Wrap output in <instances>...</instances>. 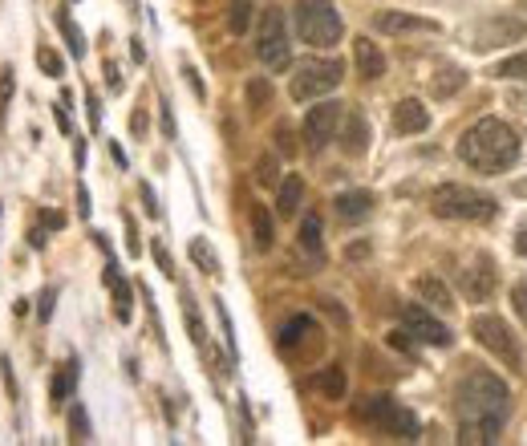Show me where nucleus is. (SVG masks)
<instances>
[{"label":"nucleus","instance_id":"obj_16","mask_svg":"<svg viewBox=\"0 0 527 446\" xmlns=\"http://www.w3.org/2000/svg\"><path fill=\"white\" fill-rule=\"evenodd\" d=\"M300 203H304V178H300V175H284L280 187H276V211H280V219L296 215Z\"/></svg>","mask_w":527,"mask_h":446},{"label":"nucleus","instance_id":"obj_41","mask_svg":"<svg viewBox=\"0 0 527 446\" xmlns=\"http://www.w3.org/2000/svg\"><path fill=\"white\" fill-rule=\"evenodd\" d=\"M86 105H89V126H102V102H97V94H86Z\"/></svg>","mask_w":527,"mask_h":446},{"label":"nucleus","instance_id":"obj_35","mask_svg":"<svg viewBox=\"0 0 527 446\" xmlns=\"http://www.w3.org/2000/svg\"><path fill=\"white\" fill-rule=\"evenodd\" d=\"M499 77H515V81H527V53H519V57H507V61L499 65Z\"/></svg>","mask_w":527,"mask_h":446},{"label":"nucleus","instance_id":"obj_34","mask_svg":"<svg viewBox=\"0 0 527 446\" xmlns=\"http://www.w3.org/2000/svg\"><path fill=\"white\" fill-rule=\"evenodd\" d=\"M491 32H495V37H523V24H515V21H495ZM491 45H495L491 37H478V49H491Z\"/></svg>","mask_w":527,"mask_h":446},{"label":"nucleus","instance_id":"obj_21","mask_svg":"<svg viewBox=\"0 0 527 446\" xmlns=\"http://www.w3.org/2000/svg\"><path fill=\"white\" fill-rule=\"evenodd\" d=\"M413 292H418L426 305H434V308H454L450 288H446L438 276H418V280H413Z\"/></svg>","mask_w":527,"mask_h":446},{"label":"nucleus","instance_id":"obj_1","mask_svg":"<svg viewBox=\"0 0 527 446\" xmlns=\"http://www.w3.org/2000/svg\"><path fill=\"white\" fill-rule=\"evenodd\" d=\"M519 134L499 118H478L467 134L459 138V159L478 175H503L519 162Z\"/></svg>","mask_w":527,"mask_h":446},{"label":"nucleus","instance_id":"obj_42","mask_svg":"<svg viewBox=\"0 0 527 446\" xmlns=\"http://www.w3.org/2000/svg\"><path fill=\"white\" fill-rule=\"evenodd\" d=\"M142 203H146V215H154V219H159V215H162L159 199H154V191H150V187H146V183H142Z\"/></svg>","mask_w":527,"mask_h":446},{"label":"nucleus","instance_id":"obj_38","mask_svg":"<svg viewBox=\"0 0 527 446\" xmlns=\"http://www.w3.org/2000/svg\"><path fill=\"white\" fill-rule=\"evenodd\" d=\"M13 94H16V73H13V65H8V69L0 73V110L13 102Z\"/></svg>","mask_w":527,"mask_h":446},{"label":"nucleus","instance_id":"obj_50","mask_svg":"<svg viewBox=\"0 0 527 446\" xmlns=\"http://www.w3.org/2000/svg\"><path fill=\"white\" fill-rule=\"evenodd\" d=\"M130 130H134V134H146V114H142V110L130 118Z\"/></svg>","mask_w":527,"mask_h":446},{"label":"nucleus","instance_id":"obj_48","mask_svg":"<svg viewBox=\"0 0 527 446\" xmlns=\"http://www.w3.org/2000/svg\"><path fill=\"white\" fill-rule=\"evenodd\" d=\"M126 235H130V256H138V251H142V243H138V232H134V219H126Z\"/></svg>","mask_w":527,"mask_h":446},{"label":"nucleus","instance_id":"obj_22","mask_svg":"<svg viewBox=\"0 0 527 446\" xmlns=\"http://www.w3.org/2000/svg\"><path fill=\"white\" fill-rule=\"evenodd\" d=\"M251 240H256V251H268L276 240V223H272V211L251 203Z\"/></svg>","mask_w":527,"mask_h":446},{"label":"nucleus","instance_id":"obj_14","mask_svg":"<svg viewBox=\"0 0 527 446\" xmlns=\"http://www.w3.org/2000/svg\"><path fill=\"white\" fill-rule=\"evenodd\" d=\"M499 434H503V422L499 418H462V426H459V442L462 446L499 442Z\"/></svg>","mask_w":527,"mask_h":446},{"label":"nucleus","instance_id":"obj_30","mask_svg":"<svg viewBox=\"0 0 527 446\" xmlns=\"http://www.w3.org/2000/svg\"><path fill=\"white\" fill-rule=\"evenodd\" d=\"M186 251H191V259H195V264H199L207 276H219V256H215V251H211L203 240H191V248H186Z\"/></svg>","mask_w":527,"mask_h":446},{"label":"nucleus","instance_id":"obj_37","mask_svg":"<svg viewBox=\"0 0 527 446\" xmlns=\"http://www.w3.org/2000/svg\"><path fill=\"white\" fill-rule=\"evenodd\" d=\"M511 305H515V316L527 324V280H515V288H511Z\"/></svg>","mask_w":527,"mask_h":446},{"label":"nucleus","instance_id":"obj_27","mask_svg":"<svg viewBox=\"0 0 527 446\" xmlns=\"http://www.w3.org/2000/svg\"><path fill=\"white\" fill-rule=\"evenodd\" d=\"M57 29L65 32V41H69V53H73V57H86V37H81V29L73 24V16L65 13V8H57Z\"/></svg>","mask_w":527,"mask_h":446},{"label":"nucleus","instance_id":"obj_25","mask_svg":"<svg viewBox=\"0 0 527 446\" xmlns=\"http://www.w3.org/2000/svg\"><path fill=\"white\" fill-rule=\"evenodd\" d=\"M308 332H313V316H292V321L280 329V349H296Z\"/></svg>","mask_w":527,"mask_h":446},{"label":"nucleus","instance_id":"obj_23","mask_svg":"<svg viewBox=\"0 0 527 446\" xmlns=\"http://www.w3.org/2000/svg\"><path fill=\"white\" fill-rule=\"evenodd\" d=\"M73 389H77V361H65L61 369H57L53 386H49V397H53V405H61V402H69Z\"/></svg>","mask_w":527,"mask_h":446},{"label":"nucleus","instance_id":"obj_13","mask_svg":"<svg viewBox=\"0 0 527 446\" xmlns=\"http://www.w3.org/2000/svg\"><path fill=\"white\" fill-rule=\"evenodd\" d=\"M353 61H357V73H361L365 81L386 77V53H381L369 37H357L353 41Z\"/></svg>","mask_w":527,"mask_h":446},{"label":"nucleus","instance_id":"obj_17","mask_svg":"<svg viewBox=\"0 0 527 446\" xmlns=\"http://www.w3.org/2000/svg\"><path fill=\"white\" fill-rule=\"evenodd\" d=\"M377 29L381 32H438V24L426 21V16H410V13H381Z\"/></svg>","mask_w":527,"mask_h":446},{"label":"nucleus","instance_id":"obj_36","mask_svg":"<svg viewBox=\"0 0 527 446\" xmlns=\"http://www.w3.org/2000/svg\"><path fill=\"white\" fill-rule=\"evenodd\" d=\"M276 150L288 159V154H296V134H292V126H276Z\"/></svg>","mask_w":527,"mask_h":446},{"label":"nucleus","instance_id":"obj_28","mask_svg":"<svg viewBox=\"0 0 527 446\" xmlns=\"http://www.w3.org/2000/svg\"><path fill=\"white\" fill-rule=\"evenodd\" d=\"M251 0H232V8H227V29L235 32V37H243L248 32V24H251Z\"/></svg>","mask_w":527,"mask_h":446},{"label":"nucleus","instance_id":"obj_31","mask_svg":"<svg viewBox=\"0 0 527 446\" xmlns=\"http://www.w3.org/2000/svg\"><path fill=\"white\" fill-rule=\"evenodd\" d=\"M69 438L73 442H89V414H86V405H73L69 410Z\"/></svg>","mask_w":527,"mask_h":446},{"label":"nucleus","instance_id":"obj_7","mask_svg":"<svg viewBox=\"0 0 527 446\" xmlns=\"http://www.w3.org/2000/svg\"><path fill=\"white\" fill-rule=\"evenodd\" d=\"M256 57H259V61H264L272 73H280V69H288V65H292L288 29H284V13H280V8H264V16H259Z\"/></svg>","mask_w":527,"mask_h":446},{"label":"nucleus","instance_id":"obj_56","mask_svg":"<svg viewBox=\"0 0 527 446\" xmlns=\"http://www.w3.org/2000/svg\"><path fill=\"white\" fill-rule=\"evenodd\" d=\"M507 102L511 105H523V114H527V94H507Z\"/></svg>","mask_w":527,"mask_h":446},{"label":"nucleus","instance_id":"obj_40","mask_svg":"<svg viewBox=\"0 0 527 446\" xmlns=\"http://www.w3.org/2000/svg\"><path fill=\"white\" fill-rule=\"evenodd\" d=\"M53 300H57V288L41 292V300H37V316H41V321H49V316H53Z\"/></svg>","mask_w":527,"mask_h":446},{"label":"nucleus","instance_id":"obj_5","mask_svg":"<svg viewBox=\"0 0 527 446\" xmlns=\"http://www.w3.org/2000/svg\"><path fill=\"white\" fill-rule=\"evenodd\" d=\"M470 337L478 341V345L486 349V353H495L499 357L507 369H523V353H519V341H515V332L507 329V321L503 316H495V313H478V316H470Z\"/></svg>","mask_w":527,"mask_h":446},{"label":"nucleus","instance_id":"obj_32","mask_svg":"<svg viewBox=\"0 0 527 446\" xmlns=\"http://www.w3.org/2000/svg\"><path fill=\"white\" fill-rule=\"evenodd\" d=\"M256 183L259 187H280V167H276V154H264L256 162Z\"/></svg>","mask_w":527,"mask_h":446},{"label":"nucleus","instance_id":"obj_26","mask_svg":"<svg viewBox=\"0 0 527 446\" xmlns=\"http://www.w3.org/2000/svg\"><path fill=\"white\" fill-rule=\"evenodd\" d=\"M462 86H467V73L462 69H442V73H434V81H430L434 97H450V94H459Z\"/></svg>","mask_w":527,"mask_h":446},{"label":"nucleus","instance_id":"obj_44","mask_svg":"<svg viewBox=\"0 0 527 446\" xmlns=\"http://www.w3.org/2000/svg\"><path fill=\"white\" fill-rule=\"evenodd\" d=\"M159 110H162V134H167V138H175V118H170V105L162 102Z\"/></svg>","mask_w":527,"mask_h":446},{"label":"nucleus","instance_id":"obj_12","mask_svg":"<svg viewBox=\"0 0 527 446\" xmlns=\"http://www.w3.org/2000/svg\"><path fill=\"white\" fill-rule=\"evenodd\" d=\"M341 150H345L349 159H361V154L369 150V122H365L361 110H349V114H345V130H341Z\"/></svg>","mask_w":527,"mask_h":446},{"label":"nucleus","instance_id":"obj_18","mask_svg":"<svg viewBox=\"0 0 527 446\" xmlns=\"http://www.w3.org/2000/svg\"><path fill=\"white\" fill-rule=\"evenodd\" d=\"M337 215L345 219V223H361L365 215L373 211V195L369 191H345V195H337Z\"/></svg>","mask_w":527,"mask_h":446},{"label":"nucleus","instance_id":"obj_11","mask_svg":"<svg viewBox=\"0 0 527 446\" xmlns=\"http://www.w3.org/2000/svg\"><path fill=\"white\" fill-rule=\"evenodd\" d=\"M402 324L410 329V337H418L422 345H438V349H450V329H446L442 321H434V316L426 313L422 305H402Z\"/></svg>","mask_w":527,"mask_h":446},{"label":"nucleus","instance_id":"obj_29","mask_svg":"<svg viewBox=\"0 0 527 446\" xmlns=\"http://www.w3.org/2000/svg\"><path fill=\"white\" fill-rule=\"evenodd\" d=\"M268 102H272V81L251 77L248 81V110L259 114V110H268Z\"/></svg>","mask_w":527,"mask_h":446},{"label":"nucleus","instance_id":"obj_53","mask_svg":"<svg viewBox=\"0 0 527 446\" xmlns=\"http://www.w3.org/2000/svg\"><path fill=\"white\" fill-rule=\"evenodd\" d=\"M29 243H32V248H45V232H41V227H32V232H29Z\"/></svg>","mask_w":527,"mask_h":446},{"label":"nucleus","instance_id":"obj_10","mask_svg":"<svg viewBox=\"0 0 527 446\" xmlns=\"http://www.w3.org/2000/svg\"><path fill=\"white\" fill-rule=\"evenodd\" d=\"M459 280H462V292H467L470 300H491V292H495V284H499V276H495V259L486 256V251H475V259H467V268L459 272Z\"/></svg>","mask_w":527,"mask_h":446},{"label":"nucleus","instance_id":"obj_3","mask_svg":"<svg viewBox=\"0 0 527 446\" xmlns=\"http://www.w3.org/2000/svg\"><path fill=\"white\" fill-rule=\"evenodd\" d=\"M430 211L438 219H462V223H486L495 219V199L475 187L462 183H442L434 195H430Z\"/></svg>","mask_w":527,"mask_h":446},{"label":"nucleus","instance_id":"obj_19","mask_svg":"<svg viewBox=\"0 0 527 446\" xmlns=\"http://www.w3.org/2000/svg\"><path fill=\"white\" fill-rule=\"evenodd\" d=\"M105 288L114 292V313H118V321L126 324V321H130V305H134V292H130V284L122 280L118 264H110V268H105Z\"/></svg>","mask_w":527,"mask_h":446},{"label":"nucleus","instance_id":"obj_33","mask_svg":"<svg viewBox=\"0 0 527 446\" xmlns=\"http://www.w3.org/2000/svg\"><path fill=\"white\" fill-rule=\"evenodd\" d=\"M37 65H41V73H49V77H61V73H65V61L49 45L37 49Z\"/></svg>","mask_w":527,"mask_h":446},{"label":"nucleus","instance_id":"obj_55","mask_svg":"<svg viewBox=\"0 0 527 446\" xmlns=\"http://www.w3.org/2000/svg\"><path fill=\"white\" fill-rule=\"evenodd\" d=\"M45 223H49V227H53V232H57V227H65V219L57 215V211H49V215H45Z\"/></svg>","mask_w":527,"mask_h":446},{"label":"nucleus","instance_id":"obj_43","mask_svg":"<svg viewBox=\"0 0 527 446\" xmlns=\"http://www.w3.org/2000/svg\"><path fill=\"white\" fill-rule=\"evenodd\" d=\"M105 86H110L114 94L122 89V73H118V65H114V61H105Z\"/></svg>","mask_w":527,"mask_h":446},{"label":"nucleus","instance_id":"obj_51","mask_svg":"<svg viewBox=\"0 0 527 446\" xmlns=\"http://www.w3.org/2000/svg\"><path fill=\"white\" fill-rule=\"evenodd\" d=\"M77 211H81V215H89V191H86V187H77Z\"/></svg>","mask_w":527,"mask_h":446},{"label":"nucleus","instance_id":"obj_8","mask_svg":"<svg viewBox=\"0 0 527 446\" xmlns=\"http://www.w3.org/2000/svg\"><path fill=\"white\" fill-rule=\"evenodd\" d=\"M357 414L361 418H369L373 426H381L386 434H394V438H418V418H413L410 410H405L402 402H394V397H365L361 405H357Z\"/></svg>","mask_w":527,"mask_h":446},{"label":"nucleus","instance_id":"obj_2","mask_svg":"<svg viewBox=\"0 0 527 446\" xmlns=\"http://www.w3.org/2000/svg\"><path fill=\"white\" fill-rule=\"evenodd\" d=\"M454 402H459L462 418H499V422H507V410H511L507 386H503L495 373H486V369L467 373V378L459 381Z\"/></svg>","mask_w":527,"mask_h":446},{"label":"nucleus","instance_id":"obj_6","mask_svg":"<svg viewBox=\"0 0 527 446\" xmlns=\"http://www.w3.org/2000/svg\"><path fill=\"white\" fill-rule=\"evenodd\" d=\"M341 77H345V65L341 61H332V57H313V61H304L296 69V77H292V97H296V102L324 97L341 86Z\"/></svg>","mask_w":527,"mask_h":446},{"label":"nucleus","instance_id":"obj_15","mask_svg":"<svg viewBox=\"0 0 527 446\" xmlns=\"http://www.w3.org/2000/svg\"><path fill=\"white\" fill-rule=\"evenodd\" d=\"M430 126V114L422 102H413V97H402V102L394 105V130L397 134H422V130Z\"/></svg>","mask_w":527,"mask_h":446},{"label":"nucleus","instance_id":"obj_45","mask_svg":"<svg viewBox=\"0 0 527 446\" xmlns=\"http://www.w3.org/2000/svg\"><path fill=\"white\" fill-rule=\"evenodd\" d=\"M65 105H69V102H65V97H61V105H57V126H61V134H69V110H65Z\"/></svg>","mask_w":527,"mask_h":446},{"label":"nucleus","instance_id":"obj_49","mask_svg":"<svg viewBox=\"0 0 527 446\" xmlns=\"http://www.w3.org/2000/svg\"><path fill=\"white\" fill-rule=\"evenodd\" d=\"M365 256H369V243H353V248H349V259H365Z\"/></svg>","mask_w":527,"mask_h":446},{"label":"nucleus","instance_id":"obj_20","mask_svg":"<svg viewBox=\"0 0 527 446\" xmlns=\"http://www.w3.org/2000/svg\"><path fill=\"white\" fill-rule=\"evenodd\" d=\"M313 389H316V394H324V397H332V402H341V397H345V389H349L345 369H341V365L316 369V373H313Z\"/></svg>","mask_w":527,"mask_h":446},{"label":"nucleus","instance_id":"obj_52","mask_svg":"<svg viewBox=\"0 0 527 446\" xmlns=\"http://www.w3.org/2000/svg\"><path fill=\"white\" fill-rule=\"evenodd\" d=\"M515 251H519V256H523V259H527V227H523V232H519V235H515Z\"/></svg>","mask_w":527,"mask_h":446},{"label":"nucleus","instance_id":"obj_47","mask_svg":"<svg viewBox=\"0 0 527 446\" xmlns=\"http://www.w3.org/2000/svg\"><path fill=\"white\" fill-rule=\"evenodd\" d=\"M0 369H5V386H8V394H16V381H13V361H8V357H0Z\"/></svg>","mask_w":527,"mask_h":446},{"label":"nucleus","instance_id":"obj_39","mask_svg":"<svg viewBox=\"0 0 527 446\" xmlns=\"http://www.w3.org/2000/svg\"><path fill=\"white\" fill-rule=\"evenodd\" d=\"M150 251H154V259H159L162 276H170V280H175V264H170V256H167V248H162V240H154V243H150Z\"/></svg>","mask_w":527,"mask_h":446},{"label":"nucleus","instance_id":"obj_24","mask_svg":"<svg viewBox=\"0 0 527 446\" xmlns=\"http://www.w3.org/2000/svg\"><path fill=\"white\" fill-rule=\"evenodd\" d=\"M300 251H308L313 259L324 256V248H321V215H304V223H300Z\"/></svg>","mask_w":527,"mask_h":446},{"label":"nucleus","instance_id":"obj_4","mask_svg":"<svg viewBox=\"0 0 527 446\" xmlns=\"http://www.w3.org/2000/svg\"><path fill=\"white\" fill-rule=\"evenodd\" d=\"M292 16H296L300 41H308V45H337L345 32V21L332 8V0H296Z\"/></svg>","mask_w":527,"mask_h":446},{"label":"nucleus","instance_id":"obj_54","mask_svg":"<svg viewBox=\"0 0 527 446\" xmlns=\"http://www.w3.org/2000/svg\"><path fill=\"white\" fill-rule=\"evenodd\" d=\"M110 154H114V162H118V167H126V154H122L118 142H110Z\"/></svg>","mask_w":527,"mask_h":446},{"label":"nucleus","instance_id":"obj_9","mask_svg":"<svg viewBox=\"0 0 527 446\" xmlns=\"http://www.w3.org/2000/svg\"><path fill=\"white\" fill-rule=\"evenodd\" d=\"M345 122V105H337V102H316L313 110L304 114V142H308V150H324V146L337 138V126Z\"/></svg>","mask_w":527,"mask_h":446},{"label":"nucleus","instance_id":"obj_46","mask_svg":"<svg viewBox=\"0 0 527 446\" xmlns=\"http://www.w3.org/2000/svg\"><path fill=\"white\" fill-rule=\"evenodd\" d=\"M183 73H186V81H191V89H195V97H207V89H203V81H199V73H195V69H191V65H186V69H183Z\"/></svg>","mask_w":527,"mask_h":446}]
</instances>
